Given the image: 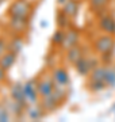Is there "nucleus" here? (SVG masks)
<instances>
[{
    "mask_svg": "<svg viewBox=\"0 0 115 122\" xmlns=\"http://www.w3.org/2000/svg\"><path fill=\"white\" fill-rule=\"evenodd\" d=\"M65 52H67V60L69 61L71 64H73V65H75L81 57H84L83 48H81L79 44L75 45V46H72V48H69L68 50H65Z\"/></svg>",
    "mask_w": 115,
    "mask_h": 122,
    "instance_id": "nucleus-14",
    "label": "nucleus"
},
{
    "mask_svg": "<svg viewBox=\"0 0 115 122\" xmlns=\"http://www.w3.org/2000/svg\"><path fill=\"white\" fill-rule=\"evenodd\" d=\"M8 26L10 29L16 33L22 34L29 29V18H20V16H10L8 19Z\"/></svg>",
    "mask_w": 115,
    "mask_h": 122,
    "instance_id": "nucleus-10",
    "label": "nucleus"
},
{
    "mask_svg": "<svg viewBox=\"0 0 115 122\" xmlns=\"http://www.w3.org/2000/svg\"><path fill=\"white\" fill-rule=\"evenodd\" d=\"M23 46H24V41H23V38L22 37H19V35L14 37V38L8 42V50L16 53V54L22 52Z\"/></svg>",
    "mask_w": 115,
    "mask_h": 122,
    "instance_id": "nucleus-19",
    "label": "nucleus"
},
{
    "mask_svg": "<svg viewBox=\"0 0 115 122\" xmlns=\"http://www.w3.org/2000/svg\"><path fill=\"white\" fill-rule=\"evenodd\" d=\"M115 48V39L112 34H102L100 37H97L93 42V49L96 50L99 54H102V60L108 64L111 60V54Z\"/></svg>",
    "mask_w": 115,
    "mask_h": 122,
    "instance_id": "nucleus-1",
    "label": "nucleus"
},
{
    "mask_svg": "<svg viewBox=\"0 0 115 122\" xmlns=\"http://www.w3.org/2000/svg\"><path fill=\"white\" fill-rule=\"evenodd\" d=\"M39 103H41V106L43 107V110L46 111V114L56 111V110H57L58 107L62 105V102L58 99L56 95H54L53 92H52L50 95H48V96H43V98H41Z\"/></svg>",
    "mask_w": 115,
    "mask_h": 122,
    "instance_id": "nucleus-9",
    "label": "nucleus"
},
{
    "mask_svg": "<svg viewBox=\"0 0 115 122\" xmlns=\"http://www.w3.org/2000/svg\"><path fill=\"white\" fill-rule=\"evenodd\" d=\"M110 0H88V4H89V8L92 11H102L107 7Z\"/></svg>",
    "mask_w": 115,
    "mask_h": 122,
    "instance_id": "nucleus-21",
    "label": "nucleus"
},
{
    "mask_svg": "<svg viewBox=\"0 0 115 122\" xmlns=\"http://www.w3.org/2000/svg\"><path fill=\"white\" fill-rule=\"evenodd\" d=\"M24 113H26L27 118L30 121H39V119H42L45 117L46 111L41 106V103H35V105H27Z\"/></svg>",
    "mask_w": 115,
    "mask_h": 122,
    "instance_id": "nucleus-12",
    "label": "nucleus"
},
{
    "mask_svg": "<svg viewBox=\"0 0 115 122\" xmlns=\"http://www.w3.org/2000/svg\"><path fill=\"white\" fill-rule=\"evenodd\" d=\"M95 66H97L96 61L93 60V58H91V57L84 56L75 64V69L80 76H89L91 71H92Z\"/></svg>",
    "mask_w": 115,
    "mask_h": 122,
    "instance_id": "nucleus-4",
    "label": "nucleus"
},
{
    "mask_svg": "<svg viewBox=\"0 0 115 122\" xmlns=\"http://www.w3.org/2000/svg\"><path fill=\"white\" fill-rule=\"evenodd\" d=\"M31 11H33V7L29 3V0H15L7 10L8 16L20 18H29L31 15Z\"/></svg>",
    "mask_w": 115,
    "mask_h": 122,
    "instance_id": "nucleus-2",
    "label": "nucleus"
},
{
    "mask_svg": "<svg viewBox=\"0 0 115 122\" xmlns=\"http://www.w3.org/2000/svg\"><path fill=\"white\" fill-rule=\"evenodd\" d=\"M16 53L11 52V50H7L4 54H1L0 56V65L3 66L5 71H10L12 68V65L15 64V61H16Z\"/></svg>",
    "mask_w": 115,
    "mask_h": 122,
    "instance_id": "nucleus-15",
    "label": "nucleus"
},
{
    "mask_svg": "<svg viewBox=\"0 0 115 122\" xmlns=\"http://www.w3.org/2000/svg\"><path fill=\"white\" fill-rule=\"evenodd\" d=\"M7 50H8V42L4 38H0V56L4 54Z\"/></svg>",
    "mask_w": 115,
    "mask_h": 122,
    "instance_id": "nucleus-25",
    "label": "nucleus"
},
{
    "mask_svg": "<svg viewBox=\"0 0 115 122\" xmlns=\"http://www.w3.org/2000/svg\"><path fill=\"white\" fill-rule=\"evenodd\" d=\"M10 96L14 100H16L18 103H20L22 106L27 107V100H26V96H24V90H23L22 83H15L11 86V88H10Z\"/></svg>",
    "mask_w": 115,
    "mask_h": 122,
    "instance_id": "nucleus-13",
    "label": "nucleus"
},
{
    "mask_svg": "<svg viewBox=\"0 0 115 122\" xmlns=\"http://www.w3.org/2000/svg\"><path fill=\"white\" fill-rule=\"evenodd\" d=\"M5 73H7V71L0 65V83H3V81L5 80Z\"/></svg>",
    "mask_w": 115,
    "mask_h": 122,
    "instance_id": "nucleus-26",
    "label": "nucleus"
},
{
    "mask_svg": "<svg viewBox=\"0 0 115 122\" xmlns=\"http://www.w3.org/2000/svg\"><path fill=\"white\" fill-rule=\"evenodd\" d=\"M3 1H4V0H0V4H1V3H3Z\"/></svg>",
    "mask_w": 115,
    "mask_h": 122,
    "instance_id": "nucleus-28",
    "label": "nucleus"
},
{
    "mask_svg": "<svg viewBox=\"0 0 115 122\" xmlns=\"http://www.w3.org/2000/svg\"><path fill=\"white\" fill-rule=\"evenodd\" d=\"M104 81L107 87H115V66L107 65L106 75H104Z\"/></svg>",
    "mask_w": 115,
    "mask_h": 122,
    "instance_id": "nucleus-20",
    "label": "nucleus"
},
{
    "mask_svg": "<svg viewBox=\"0 0 115 122\" xmlns=\"http://www.w3.org/2000/svg\"><path fill=\"white\" fill-rule=\"evenodd\" d=\"M61 10L67 14L71 19H73V18L77 15V11H79V3H77L76 0H69L67 4L62 5Z\"/></svg>",
    "mask_w": 115,
    "mask_h": 122,
    "instance_id": "nucleus-17",
    "label": "nucleus"
},
{
    "mask_svg": "<svg viewBox=\"0 0 115 122\" xmlns=\"http://www.w3.org/2000/svg\"><path fill=\"white\" fill-rule=\"evenodd\" d=\"M106 68L107 65H97L95 66L91 73H89V79L91 81H104V75H106ZM106 83V81H104Z\"/></svg>",
    "mask_w": 115,
    "mask_h": 122,
    "instance_id": "nucleus-16",
    "label": "nucleus"
},
{
    "mask_svg": "<svg viewBox=\"0 0 115 122\" xmlns=\"http://www.w3.org/2000/svg\"><path fill=\"white\" fill-rule=\"evenodd\" d=\"M64 39H65V30L58 27L57 30L54 31L53 37H52V42H53L56 46H61L62 42H64Z\"/></svg>",
    "mask_w": 115,
    "mask_h": 122,
    "instance_id": "nucleus-22",
    "label": "nucleus"
},
{
    "mask_svg": "<svg viewBox=\"0 0 115 122\" xmlns=\"http://www.w3.org/2000/svg\"><path fill=\"white\" fill-rule=\"evenodd\" d=\"M23 90H24V96H26L27 105H35L39 103V92H38V87H37V80H27L23 84Z\"/></svg>",
    "mask_w": 115,
    "mask_h": 122,
    "instance_id": "nucleus-3",
    "label": "nucleus"
},
{
    "mask_svg": "<svg viewBox=\"0 0 115 122\" xmlns=\"http://www.w3.org/2000/svg\"><path fill=\"white\" fill-rule=\"evenodd\" d=\"M56 22H57V27L60 29H64V30H67L68 27H71V18L68 16L67 14L64 12L62 10H60L56 15Z\"/></svg>",
    "mask_w": 115,
    "mask_h": 122,
    "instance_id": "nucleus-18",
    "label": "nucleus"
},
{
    "mask_svg": "<svg viewBox=\"0 0 115 122\" xmlns=\"http://www.w3.org/2000/svg\"><path fill=\"white\" fill-rule=\"evenodd\" d=\"M52 79H53L54 84L57 86H61V87L68 88L69 84H71V77H69V73L65 68L62 66H58V68H54L52 71Z\"/></svg>",
    "mask_w": 115,
    "mask_h": 122,
    "instance_id": "nucleus-6",
    "label": "nucleus"
},
{
    "mask_svg": "<svg viewBox=\"0 0 115 122\" xmlns=\"http://www.w3.org/2000/svg\"><path fill=\"white\" fill-rule=\"evenodd\" d=\"M1 102H3V105L5 106V109L10 111L11 117H14V118L22 117L23 113H24V110H26L24 106H22L20 103H18L16 100H14L11 96H10V98H4Z\"/></svg>",
    "mask_w": 115,
    "mask_h": 122,
    "instance_id": "nucleus-7",
    "label": "nucleus"
},
{
    "mask_svg": "<svg viewBox=\"0 0 115 122\" xmlns=\"http://www.w3.org/2000/svg\"><path fill=\"white\" fill-rule=\"evenodd\" d=\"M79 38H80L79 31L76 30V29H73V27H68L67 30H65V39L62 42L61 48L64 50H68L69 48L79 44Z\"/></svg>",
    "mask_w": 115,
    "mask_h": 122,
    "instance_id": "nucleus-11",
    "label": "nucleus"
},
{
    "mask_svg": "<svg viewBox=\"0 0 115 122\" xmlns=\"http://www.w3.org/2000/svg\"><path fill=\"white\" fill-rule=\"evenodd\" d=\"M87 88L92 92H99V91H103L104 88H107V84L104 81H91V80H88Z\"/></svg>",
    "mask_w": 115,
    "mask_h": 122,
    "instance_id": "nucleus-23",
    "label": "nucleus"
},
{
    "mask_svg": "<svg viewBox=\"0 0 115 122\" xmlns=\"http://www.w3.org/2000/svg\"><path fill=\"white\" fill-rule=\"evenodd\" d=\"M37 87H38V92H39L41 98L50 95L54 88V81L52 79V75L50 76H42L39 80H37Z\"/></svg>",
    "mask_w": 115,
    "mask_h": 122,
    "instance_id": "nucleus-8",
    "label": "nucleus"
},
{
    "mask_svg": "<svg viewBox=\"0 0 115 122\" xmlns=\"http://www.w3.org/2000/svg\"><path fill=\"white\" fill-rule=\"evenodd\" d=\"M11 114L7 109H5V106L3 105V102H0V122H8L11 121Z\"/></svg>",
    "mask_w": 115,
    "mask_h": 122,
    "instance_id": "nucleus-24",
    "label": "nucleus"
},
{
    "mask_svg": "<svg viewBox=\"0 0 115 122\" xmlns=\"http://www.w3.org/2000/svg\"><path fill=\"white\" fill-rule=\"evenodd\" d=\"M68 1H69V0H57V4L60 5V7H62L64 4H67Z\"/></svg>",
    "mask_w": 115,
    "mask_h": 122,
    "instance_id": "nucleus-27",
    "label": "nucleus"
},
{
    "mask_svg": "<svg viewBox=\"0 0 115 122\" xmlns=\"http://www.w3.org/2000/svg\"><path fill=\"white\" fill-rule=\"evenodd\" d=\"M99 27L103 33L107 34H115V19L112 15L107 14L103 10V14H99Z\"/></svg>",
    "mask_w": 115,
    "mask_h": 122,
    "instance_id": "nucleus-5",
    "label": "nucleus"
}]
</instances>
